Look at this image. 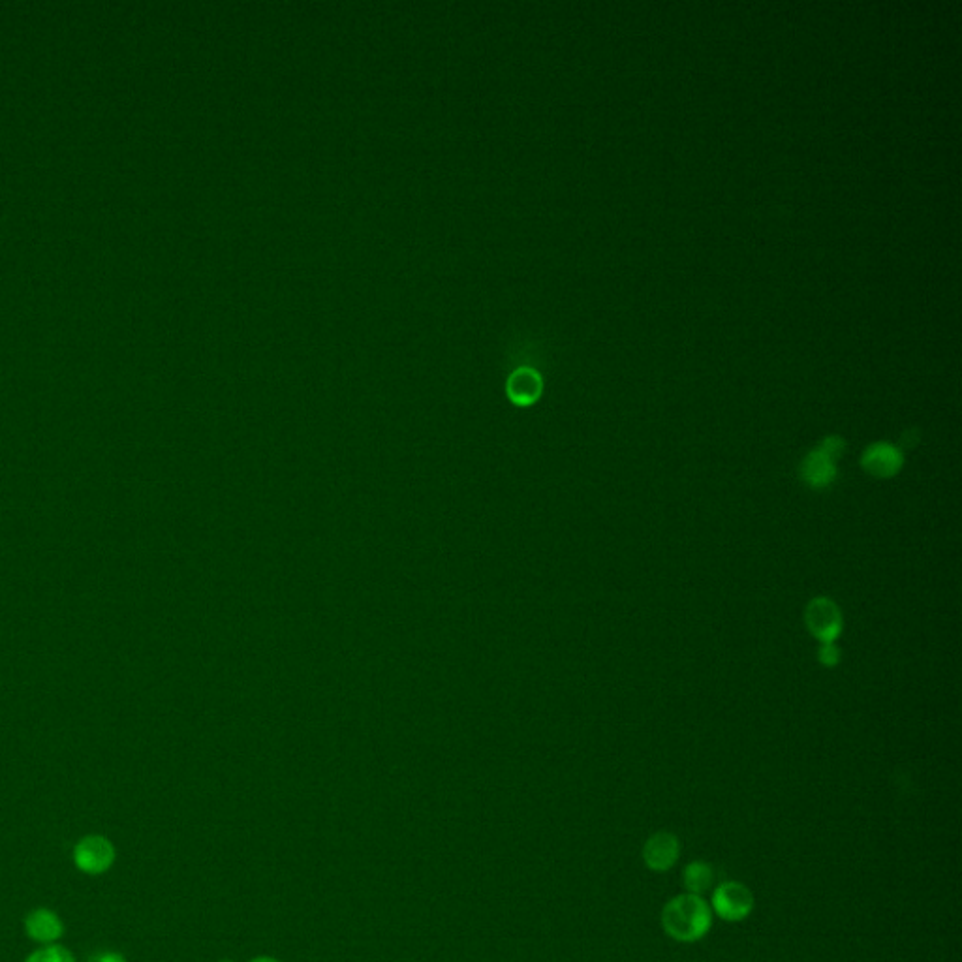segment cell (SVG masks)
Here are the masks:
<instances>
[{
  "label": "cell",
  "instance_id": "1",
  "mask_svg": "<svg viewBox=\"0 0 962 962\" xmlns=\"http://www.w3.org/2000/svg\"><path fill=\"white\" fill-rule=\"evenodd\" d=\"M662 927L677 942H698L713 927V910L703 897L677 895L662 910Z\"/></svg>",
  "mask_w": 962,
  "mask_h": 962
},
{
  "label": "cell",
  "instance_id": "2",
  "mask_svg": "<svg viewBox=\"0 0 962 962\" xmlns=\"http://www.w3.org/2000/svg\"><path fill=\"white\" fill-rule=\"evenodd\" d=\"M844 440L840 436H827L822 442L808 451L799 465V476L810 489H827L837 480V463L844 453Z\"/></svg>",
  "mask_w": 962,
  "mask_h": 962
},
{
  "label": "cell",
  "instance_id": "3",
  "mask_svg": "<svg viewBox=\"0 0 962 962\" xmlns=\"http://www.w3.org/2000/svg\"><path fill=\"white\" fill-rule=\"evenodd\" d=\"M74 865L87 876H102L117 861V848L111 838L104 835H85L79 838L72 852Z\"/></svg>",
  "mask_w": 962,
  "mask_h": 962
},
{
  "label": "cell",
  "instance_id": "4",
  "mask_svg": "<svg viewBox=\"0 0 962 962\" xmlns=\"http://www.w3.org/2000/svg\"><path fill=\"white\" fill-rule=\"evenodd\" d=\"M805 622L808 632L820 643H835L842 632V613L827 596H816L808 602Z\"/></svg>",
  "mask_w": 962,
  "mask_h": 962
},
{
  "label": "cell",
  "instance_id": "5",
  "mask_svg": "<svg viewBox=\"0 0 962 962\" xmlns=\"http://www.w3.org/2000/svg\"><path fill=\"white\" fill-rule=\"evenodd\" d=\"M713 910L728 923L743 921L754 910V895L741 882H724L713 891Z\"/></svg>",
  "mask_w": 962,
  "mask_h": 962
},
{
  "label": "cell",
  "instance_id": "6",
  "mask_svg": "<svg viewBox=\"0 0 962 962\" xmlns=\"http://www.w3.org/2000/svg\"><path fill=\"white\" fill-rule=\"evenodd\" d=\"M681 857V840L669 831L654 833L643 846V861L652 872H668Z\"/></svg>",
  "mask_w": 962,
  "mask_h": 962
},
{
  "label": "cell",
  "instance_id": "7",
  "mask_svg": "<svg viewBox=\"0 0 962 962\" xmlns=\"http://www.w3.org/2000/svg\"><path fill=\"white\" fill-rule=\"evenodd\" d=\"M904 465V453L889 442H874L861 455L863 470L874 478H893Z\"/></svg>",
  "mask_w": 962,
  "mask_h": 962
},
{
  "label": "cell",
  "instance_id": "8",
  "mask_svg": "<svg viewBox=\"0 0 962 962\" xmlns=\"http://www.w3.org/2000/svg\"><path fill=\"white\" fill-rule=\"evenodd\" d=\"M23 927H25L27 938H31L32 942L40 946L57 944L64 936L63 919L55 910L46 906H40L29 912L23 921Z\"/></svg>",
  "mask_w": 962,
  "mask_h": 962
},
{
  "label": "cell",
  "instance_id": "9",
  "mask_svg": "<svg viewBox=\"0 0 962 962\" xmlns=\"http://www.w3.org/2000/svg\"><path fill=\"white\" fill-rule=\"evenodd\" d=\"M683 884L686 893L703 897L707 891H711L714 885V869L711 863L705 861H692L686 865L683 872Z\"/></svg>",
  "mask_w": 962,
  "mask_h": 962
},
{
  "label": "cell",
  "instance_id": "10",
  "mask_svg": "<svg viewBox=\"0 0 962 962\" xmlns=\"http://www.w3.org/2000/svg\"><path fill=\"white\" fill-rule=\"evenodd\" d=\"M23 962H78L68 947L51 944L34 949Z\"/></svg>",
  "mask_w": 962,
  "mask_h": 962
},
{
  "label": "cell",
  "instance_id": "11",
  "mask_svg": "<svg viewBox=\"0 0 962 962\" xmlns=\"http://www.w3.org/2000/svg\"><path fill=\"white\" fill-rule=\"evenodd\" d=\"M513 382H515V391L521 395V397H536L538 391H540V378L538 374L532 373V371H521V373L515 374L513 376Z\"/></svg>",
  "mask_w": 962,
  "mask_h": 962
},
{
  "label": "cell",
  "instance_id": "12",
  "mask_svg": "<svg viewBox=\"0 0 962 962\" xmlns=\"http://www.w3.org/2000/svg\"><path fill=\"white\" fill-rule=\"evenodd\" d=\"M818 656H820V662L823 666L833 668V666H837L838 660H840V651H838L835 643H822Z\"/></svg>",
  "mask_w": 962,
  "mask_h": 962
},
{
  "label": "cell",
  "instance_id": "13",
  "mask_svg": "<svg viewBox=\"0 0 962 962\" xmlns=\"http://www.w3.org/2000/svg\"><path fill=\"white\" fill-rule=\"evenodd\" d=\"M87 962H128V959L119 951H96Z\"/></svg>",
  "mask_w": 962,
  "mask_h": 962
},
{
  "label": "cell",
  "instance_id": "14",
  "mask_svg": "<svg viewBox=\"0 0 962 962\" xmlns=\"http://www.w3.org/2000/svg\"><path fill=\"white\" fill-rule=\"evenodd\" d=\"M250 962H279V961H275V959H271V957H256V959H252V961Z\"/></svg>",
  "mask_w": 962,
  "mask_h": 962
},
{
  "label": "cell",
  "instance_id": "15",
  "mask_svg": "<svg viewBox=\"0 0 962 962\" xmlns=\"http://www.w3.org/2000/svg\"><path fill=\"white\" fill-rule=\"evenodd\" d=\"M218 962H232V961H218Z\"/></svg>",
  "mask_w": 962,
  "mask_h": 962
}]
</instances>
